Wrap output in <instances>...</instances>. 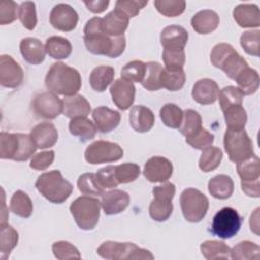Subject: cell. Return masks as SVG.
I'll return each instance as SVG.
<instances>
[{
    "mask_svg": "<svg viewBox=\"0 0 260 260\" xmlns=\"http://www.w3.org/2000/svg\"><path fill=\"white\" fill-rule=\"evenodd\" d=\"M45 84L54 93L70 96L76 94L80 89L81 76L76 69L62 62H57L48 71Z\"/></svg>",
    "mask_w": 260,
    "mask_h": 260,
    "instance_id": "6da1fadb",
    "label": "cell"
},
{
    "mask_svg": "<svg viewBox=\"0 0 260 260\" xmlns=\"http://www.w3.org/2000/svg\"><path fill=\"white\" fill-rule=\"evenodd\" d=\"M30 135L23 133H0V157L16 161L27 160L36 151Z\"/></svg>",
    "mask_w": 260,
    "mask_h": 260,
    "instance_id": "7a4b0ae2",
    "label": "cell"
},
{
    "mask_svg": "<svg viewBox=\"0 0 260 260\" xmlns=\"http://www.w3.org/2000/svg\"><path fill=\"white\" fill-rule=\"evenodd\" d=\"M38 191L52 203H63L73 191V186L65 180L60 171L54 170L39 176L36 182Z\"/></svg>",
    "mask_w": 260,
    "mask_h": 260,
    "instance_id": "3957f363",
    "label": "cell"
},
{
    "mask_svg": "<svg viewBox=\"0 0 260 260\" xmlns=\"http://www.w3.org/2000/svg\"><path fill=\"white\" fill-rule=\"evenodd\" d=\"M210 61L214 67L221 69L234 80L244 69L249 67L247 61L237 53L232 45L226 43H220L213 47Z\"/></svg>",
    "mask_w": 260,
    "mask_h": 260,
    "instance_id": "277c9868",
    "label": "cell"
},
{
    "mask_svg": "<svg viewBox=\"0 0 260 260\" xmlns=\"http://www.w3.org/2000/svg\"><path fill=\"white\" fill-rule=\"evenodd\" d=\"M101 202L96 198L80 196L70 205V212L81 230H92L99 222Z\"/></svg>",
    "mask_w": 260,
    "mask_h": 260,
    "instance_id": "5b68a950",
    "label": "cell"
},
{
    "mask_svg": "<svg viewBox=\"0 0 260 260\" xmlns=\"http://www.w3.org/2000/svg\"><path fill=\"white\" fill-rule=\"evenodd\" d=\"M96 253L104 259L110 260H134V259H149L152 260L153 255L145 249L139 248L133 243H120L114 241L104 242L96 250Z\"/></svg>",
    "mask_w": 260,
    "mask_h": 260,
    "instance_id": "8992f818",
    "label": "cell"
},
{
    "mask_svg": "<svg viewBox=\"0 0 260 260\" xmlns=\"http://www.w3.org/2000/svg\"><path fill=\"white\" fill-rule=\"evenodd\" d=\"M86 49L94 55H105L110 58H117L123 54L126 47L124 35L110 37L104 32L83 37Z\"/></svg>",
    "mask_w": 260,
    "mask_h": 260,
    "instance_id": "52a82bcc",
    "label": "cell"
},
{
    "mask_svg": "<svg viewBox=\"0 0 260 260\" xmlns=\"http://www.w3.org/2000/svg\"><path fill=\"white\" fill-rule=\"evenodd\" d=\"M223 145L229 158L236 164L248 159L254 154L253 142L245 129H228L224 133Z\"/></svg>",
    "mask_w": 260,
    "mask_h": 260,
    "instance_id": "ba28073f",
    "label": "cell"
},
{
    "mask_svg": "<svg viewBox=\"0 0 260 260\" xmlns=\"http://www.w3.org/2000/svg\"><path fill=\"white\" fill-rule=\"evenodd\" d=\"M181 209L187 221L199 222L207 213L209 201L198 189H185L180 197Z\"/></svg>",
    "mask_w": 260,
    "mask_h": 260,
    "instance_id": "9c48e42d",
    "label": "cell"
},
{
    "mask_svg": "<svg viewBox=\"0 0 260 260\" xmlns=\"http://www.w3.org/2000/svg\"><path fill=\"white\" fill-rule=\"evenodd\" d=\"M176 187L167 182L152 189L153 200L149 205V215L155 221H166L173 212L172 200L175 196Z\"/></svg>",
    "mask_w": 260,
    "mask_h": 260,
    "instance_id": "30bf717a",
    "label": "cell"
},
{
    "mask_svg": "<svg viewBox=\"0 0 260 260\" xmlns=\"http://www.w3.org/2000/svg\"><path fill=\"white\" fill-rule=\"evenodd\" d=\"M237 171L241 178L243 192L250 197L258 198L260 196L259 157L253 154L250 158L238 162Z\"/></svg>",
    "mask_w": 260,
    "mask_h": 260,
    "instance_id": "8fae6325",
    "label": "cell"
},
{
    "mask_svg": "<svg viewBox=\"0 0 260 260\" xmlns=\"http://www.w3.org/2000/svg\"><path fill=\"white\" fill-rule=\"evenodd\" d=\"M242 217L232 207H223L213 216L211 232L221 239L233 238L241 229Z\"/></svg>",
    "mask_w": 260,
    "mask_h": 260,
    "instance_id": "7c38bea8",
    "label": "cell"
},
{
    "mask_svg": "<svg viewBox=\"0 0 260 260\" xmlns=\"http://www.w3.org/2000/svg\"><path fill=\"white\" fill-rule=\"evenodd\" d=\"M122 147L114 142L98 140L91 143L84 152L85 160L91 165L112 162L123 157Z\"/></svg>",
    "mask_w": 260,
    "mask_h": 260,
    "instance_id": "4fadbf2b",
    "label": "cell"
},
{
    "mask_svg": "<svg viewBox=\"0 0 260 260\" xmlns=\"http://www.w3.org/2000/svg\"><path fill=\"white\" fill-rule=\"evenodd\" d=\"M32 110L38 117L55 119L63 112V101L52 91H44L34 98Z\"/></svg>",
    "mask_w": 260,
    "mask_h": 260,
    "instance_id": "5bb4252c",
    "label": "cell"
},
{
    "mask_svg": "<svg viewBox=\"0 0 260 260\" xmlns=\"http://www.w3.org/2000/svg\"><path fill=\"white\" fill-rule=\"evenodd\" d=\"M50 22L58 30L71 31L78 22V14L74 8L65 3L57 4L50 13Z\"/></svg>",
    "mask_w": 260,
    "mask_h": 260,
    "instance_id": "9a60e30c",
    "label": "cell"
},
{
    "mask_svg": "<svg viewBox=\"0 0 260 260\" xmlns=\"http://www.w3.org/2000/svg\"><path fill=\"white\" fill-rule=\"evenodd\" d=\"M23 80V71L20 65L9 55L0 58V83L4 87L15 88Z\"/></svg>",
    "mask_w": 260,
    "mask_h": 260,
    "instance_id": "2e32d148",
    "label": "cell"
},
{
    "mask_svg": "<svg viewBox=\"0 0 260 260\" xmlns=\"http://www.w3.org/2000/svg\"><path fill=\"white\" fill-rule=\"evenodd\" d=\"M173 174V165L171 160L164 156L150 157L143 170L144 177L151 183H164L168 181Z\"/></svg>",
    "mask_w": 260,
    "mask_h": 260,
    "instance_id": "e0dca14e",
    "label": "cell"
},
{
    "mask_svg": "<svg viewBox=\"0 0 260 260\" xmlns=\"http://www.w3.org/2000/svg\"><path fill=\"white\" fill-rule=\"evenodd\" d=\"M110 93L114 104L122 111L129 109L135 99V86L133 82L119 78L115 80L111 87Z\"/></svg>",
    "mask_w": 260,
    "mask_h": 260,
    "instance_id": "ac0fdd59",
    "label": "cell"
},
{
    "mask_svg": "<svg viewBox=\"0 0 260 260\" xmlns=\"http://www.w3.org/2000/svg\"><path fill=\"white\" fill-rule=\"evenodd\" d=\"M129 202L130 197L127 192L119 189H114L102 195L101 205L106 214L113 215L125 210Z\"/></svg>",
    "mask_w": 260,
    "mask_h": 260,
    "instance_id": "d6986e66",
    "label": "cell"
},
{
    "mask_svg": "<svg viewBox=\"0 0 260 260\" xmlns=\"http://www.w3.org/2000/svg\"><path fill=\"white\" fill-rule=\"evenodd\" d=\"M30 137L37 148L45 149L55 145L58 140V131L54 124L43 122L30 130Z\"/></svg>",
    "mask_w": 260,
    "mask_h": 260,
    "instance_id": "ffe728a7",
    "label": "cell"
},
{
    "mask_svg": "<svg viewBox=\"0 0 260 260\" xmlns=\"http://www.w3.org/2000/svg\"><path fill=\"white\" fill-rule=\"evenodd\" d=\"M219 88L217 83L209 78H203L196 81L192 89V98L201 105L213 104L218 96Z\"/></svg>",
    "mask_w": 260,
    "mask_h": 260,
    "instance_id": "44dd1931",
    "label": "cell"
},
{
    "mask_svg": "<svg viewBox=\"0 0 260 260\" xmlns=\"http://www.w3.org/2000/svg\"><path fill=\"white\" fill-rule=\"evenodd\" d=\"M188 38V31L183 26L169 25L160 32V44L165 49L184 50Z\"/></svg>",
    "mask_w": 260,
    "mask_h": 260,
    "instance_id": "7402d4cb",
    "label": "cell"
},
{
    "mask_svg": "<svg viewBox=\"0 0 260 260\" xmlns=\"http://www.w3.org/2000/svg\"><path fill=\"white\" fill-rule=\"evenodd\" d=\"M92 119L96 129L102 133H108L114 130L120 123L121 115L118 111L108 107H98L92 111Z\"/></svg>",
    "mask_w": 260,
    "mask_h": 260,
    "instance_id": "603a6c76",
    "label": "cell"
},
{
    "mask_svg": "<svg viewBox=\"0 0 260 260\" xmlns=\"http://www.w3.org/2000/svg\"><path fill=\"white\" fill-rule=\"evenodd\" d=\"M154 120L152 111L141 105L134 106L129 113L130 126L139 133L149 131L154 125Z\"/></svg>",
    "mask_w": 260,
    "mask_h": 260,
    "instance_id": "cb8c5ba5",
    "label": "cell"
},
{
    "mask_svg": "<svg viewBox=\"0 0 260 260\" xmlns=\"http://www.w3.org/2000/svg\"><path fill=\"white\" fill-rule=\"evenodd\" d=\"M219 24L218 14L210 9L198 11L191 19L193 29L200 35H207L217 28Z\"/></svg>",
    "mask_w": 260,
    "mask_h": 260,
    "instance_id": "d4e9b609",
    "label": "cell"
},
{
    "mask_svg": "<svg viewBox=\"0 0 260 260\" xmlns=\"http://www.w3.org/2000/svg\"><path fill=\"white\" fill-rule=\"evenodd\" d=\"M129 18L121 11L114 9L102 19L103 31L110 37L122 36L128 27Z\"/></svg>",
    "mask_w": 260,
    "mask_h": 260,
    "instance_id": "484cf974",
    "label": "cell"
},
{
    "mask_svg": "<svg viewBox=\"0 0 260 260\" xmlns=\"http://www.w3.org/2000/svg\"><path fill=\"white\" fill-rule=\"evenodd\" d=\"M23 59L30 64H41L45 60L46 49L42 42L36 38H24L19 44Z\"/></svg>",
    "mask_w": 260,
    "mask_h": 260,
    "instance_id": "4316f807",
    "label": "cell"
},
{
    "mask_svg": "<svg viewBox=\"0 0 260 260\" xmlns=\"http://www.w3.org/2000/svg\"><path fill=\"white\" fill-rule=\"evenodd\" d=\"M233 16L241 27H258L260 25L259 8L255 4H239L235 7Z\"/></svg>",
    "mask_w": 260,
    "mask_h": 260,
    "instance_id": "83f0119b",
    "label": "cell"
},
{
    "mask_svg": "<svg viewBox=\"0 0 260 260\" xmlns=\"http://www.w3.org/2000/svg\"><path fill=\"white\" fill-rule=\"evenodd\" d=\"M90 111V104L81 94L70 95L63 100V114L68 118L86 117Z\"/></svg>",
    "mask_w": 260,
    "mask_h": 260,
    "instance_id": "f1b7e54d",
    "label": "cell"
},
{
    "mask_svg": "<svg viewBox=\"0 0 260 260\" xmlns=\"http://www.w3.org/2000/svg\"><path fill=\"white\" fill-rule=\"evenodd\" d=\"M115 70L111 66H98L89 75V84L94 91L103 92L114 80Z\"/></svg>",
    "mask_w": 260,
    "mask_h": 260,
    "instance_id": "f546056e",
    "label": "cell"
},
{
    "mask_svg": "<svg viewBox=\"0 0 260 260\" xmlns=\"http://www.w3.org/2000/svg\"><path fill=\"white\" fill-rule=\"evenodd\" d=\"M95 125L86 117L73 118L69 122V131L73 136L79 137L80 141L85 142L94 138L96 133Z\"/></svg>",
    "mask_w": 260,
    "mask_h": 260,
    "instance_id": "4dcf8cb0",
    "label": "cell"
},
{
    "mask_svg": "<svg viewBox=\"0 0 260 260\" xmlns=\"http://www.w3.org/2000/svg\"><path fill=\"white\" fill-rule=\"evenodd\" d=\"M45 49L46 53L50 57L57 60L68 58L72 52V46L70 42L67 39L59 36L49 38L46 41Z\"/></svg>",
    "mask_w": 260,
    "mask_h": 260,
    "instance_id": "1f68e13d",
    "label": "cell"
},
{
    "mask_svg": "<svg viewBox=\"0 0 260 260\" xmlns=\"http://www.w3.org/2000/svg\"><path fill=\"white\" fill-rule=\"evenodd\" d=\"M209 193L217 199H228L234 192V182L226 175H217L208 182Z\"/></svg>",
    "mask_w": 260,
    "mask_h": 260,
    "instance_id": "d6a6232c",
    "label": "cell"
},
{
    "mask_svg": "<svg viewBox=\"0 0 260 260\" xmlns=\"http://www.w3.org/2000/svg\"><path fill=\"white\" fill-rule=\"evenodd\" d=\"M18 233L8 223L0 225V259L5 260L9 257L12 249L17 245Z\"/></svg>",
    "mask_w": 260,
    "mask_h": 260,
    "instance_id": "836d02e7",
    "label": "cell"
},
{
    "mask_svg": "<svg viewBox=\"0 0 260 260\" xmlns=\"http://www.w3.org/2000/svg\"><path fill=\"white\" fill-rule=\"evenodd\" d=\"M238 88L244 95H250L257 91L259 87V75L255 69L247 67L236 78Z\"/></svg>",
    "mask_w": 260,
    "mask_h": 260,
    "instance_id": "e575fe53",
    "label": "cell"
},
{
    "mask_svg": "<svg viewBox=\"0 0 260 260\" xmlns=\"http://www.w3.org/2000/svg\"><path fill=\"white\" fill-rule=\"evenodd\" d=\"M186 81V74L181 69H168L164 68L160 74V83L170 91L180 90Z\"/></svg>",
    "mask_w": 260,
    "mask_h": 260,
    "instance_id": "d590c367",
    "label": "cell"
},
{
    "mask_svg": "<svg viewBox=\"0 0 260 260\" xmlns=\"http://www.w3.org/2000/svg\"><path fill=\"white\" fill-rule=\"evenodd\" d=\"M200 251L205 259L214 260L218 258H231V248L223 242L205 241L200 246Z\"/></svg>",
    "mask_w": 260,
    "mask_h": 260,
    "instance_id": "8d00e7d4",
    "label": "cell"
},
{
    "mask_svg": "<svg viewBox=\"0 0 260 260\" xmlns=\"http://www.w3.org/2000/svg\"><path fill=\"white\" fill-rule=\"evenodd\" d=\"M10 209L14 214L27 218L32 213V202L26 193L17 190L10 199Z\"/></svg>",
    "mask_w": 260,
    "mask_h": 260,
    "instance_id": "74e56055",
    "label": "cell"
},
{
    "mask_svg": "<svg viewBox=\"0 0 260 260\" xmlns=\"http://www.w3.org/2000/svg\"><path fill=\"white\" fill-rule=\"evenodd\" d=\"M146 64V71L143 80L141 81V85L149 90V91H155L160 89L161 83H160V74L162 71V66L158 62H147Z\"/></svg>",
    "mask_w": 260,
    "mask_h": 260,
    "instance_id": "f35d334b",
    "label": "cell"
},
{
    "mask_svg": "<svg viewBox=\"0 0 260 260\" xmlns=\"http://www.w3.org/2000/svg\"><path fill=\"white\" fill-rule=\"evenodd\" d=\"M162 123L170 128H180L183 122L184 112L175 104H166L159 111Z\"/></svg>",
    "mask_w": 260,
    "mask_h": 260,
    "instance_id": "ab89813d",
    "label": "cell"
},
{
    "mask_svg": "<svg viewBox=\"0 0 260 260\" xmlns=\"http://www.w3.org/2000/svg\"><path fill=\"white\" fill-rule=\"evenodd\" d=\"M224 120L228 129L242 130L247 122V113L242 106L231 107L223 111Z\"/></svg>",
    "mask_w": 260,
    "mask_h": 260,
    "instance_id": "60d3db41",
    "label": "cell"
},
{
    "mask_svg": "<svg viewBox=\"0 0 260 260\" xmlns=\"http://www.w3.org/2000/svg\"><path fill=\"white\" fill-rule=\"evenodd\" d=\"M217 98L219 100V106L223 112L224 110H226L231 107L242 106L244 94L238 87L230 85V86L223 87L218 92Z\"/></svg>",
    "mask_w": 260,
    "mask_h": 260,
    "instance_id": "b9f144b4",
    "label": "cell"
},
{
    "mask_svg": "<svg viewBox=\"0 0 260 260\" xmlns=\"http://www.w3.org/2000/svg\"><path fill=\"white\" fill-rule=\"evenodd\" d=\"M222 159V152L218 147L209 146L203 149L199 159V168L201 171L208 173L215 170Z\"/></svg>",
    "mask_w": 260,
    "mask_h": 260,
    "instance_id": "7bdbcfd3",
    "label": "cell"
},
{
    "mask_svg": "<svg viewBox=\"0 0 260 260\" xmlns=\"http://www.w3.org/2000/svg\"><path fill=\"white\" fill-rule=\"evenodd\" d=\"M77 187L79 191L84 195H94L102 196L104 192V188L100 185L96 175L93 173H84L82 174L77 181Z\"/></svg>",
    "mask_w": 260,
    "mask_h": 260,
    "instance_id": "ee69618b",
    "label": "cell"
},
{
    "mask_svg": "<svg viewBox=\"0 0 260 260\" xmlns=\"http://www.w3.org/2000/svg\"><path fill=\"white\" fill-rule=\"evenodd\" d=\"M182 123L183 125H181L179 130L186 138L192 136L203 128L201 116L196 111L191 109L184 112V121Z\"/></svg>",
    "mask_w": 260,
    "mask_h": 260,
    "instance_id": "f6af8a7d",
    "label": "cell"
},
{
    "mask_svg": "<svg viewBox=\"0 0 260 260\" xmlns=\"http://www.w3.org/2000/svg\"><path fill=\"white\" fill-rule=\"evenodd\" d=\"M146 71V64L140 60L128 62L121 70V77L130 82H140L143 80Z\"/></svg>",
    "mask_w": 260,
    "mask_h": 260,
    "instance_id": "bcb514c9",
    "label": "cell"
},
{
    "mask_svg": "<svg viewBox=\"0 0 260 260\" xmlns=\"http://www.w3.org/2000/svg\"><path fill=\"white\" fill-rule=\"evenodd\" d=\"M260 248L257 244L250 241H243L231 249V258L233 259H258Z\"/></svg>",
    "mask_w": 260,
    "mask_h": 260,
    "instance_id": "7dc6e473",
    "label": "cell"
},
{
    "mask_svg": "<svg viewBox=\"0 0 260 260\" xmlns=\"http://www.w3.org/2000/svg\"><path fill=\"white\" fill-rule=\"evenodd\" d=\"M153 4L156 10L167 17H176L186 8V2L183 0H155Z\"/></svg>",
    "mask_w": 260,
    "mask_h": 260,
    "instance_id": "c3c4849f",
    "label": "cell"
},
{
    "mask_svg": "<svg viewBox=\"0 0 260 260\" xmlns=\"http://www.w3.org/2000/svg\"><path fill=\"white\" fill-rule=\"evenodd\" d=\"M140 174V168L133 162L115 166V175L119 184H127L135 181Z\"/></svg>",
    "mask_w": 260,
    "mask_h": 260,
    "instance_id": "681fc988",
    "label": "cell"
},
{
    "mask_svg": "<svg viewBox=\"0 0 260 260\" xmlns=\"http://www.w3.org/2000/svg\"><path fill=\"white\" fill-rule=\"evenodd\" d=\"M18 17L26 29L32 30L37 24V12L35 3L31 1L22 2L18 8Z\"/></svg>",
    "mask_w": 260,
    "mask_h": 260,
    "instance_id": "f907efd6",
    "label": "cell"
},
{
    "mask_svg": "<svg viewBox=\"0 0 260 260\" xmlns=\"http://www.w3.org/2000/svg\"><path fill=\"white\" fill-rule=\"evenodd\" d=\"M259 41H260V31L259 29L245 31L240 39V43L244 51L252 56H259Z\"/></svg>",
    "mask_w": 260,
    "mask_h": 260,
    "instance_id": "816d5d0a",
    "label": "cell"
},
{
    "mask_svg": "<svg viewBox=\"0 0 260 260\" xmlns=\"http://www.w3.org/2000/svg\"><path fill=\"white\" fill-rule=\"evenodd\" d=\"M214 141V135L206 129L202 128L192 136L186 138V142L195 149L203 150L212 145Z\"/></svg>",
    "mask_w": 260,
    "mask_h": 260,
    "instance_id": "f5cc1de1",
    "label": "cell"
},
{
    "mask_svg": "<svg viewBox=\"0 0 260 260\" xmlns=\"http://www.w3.org/2000/svg\"><path fill=\"white\" fill-rule=\"evenodd\" d=\"M52 250H53L54 256L60 260L70 259V258L79 259L81 257L77 248L66 241L55 242L52 246Z\"/></svg>",
    "mask_w": 260,
    "mask_h": 260,
    "instance_id": "db71d44e",
    "label": "cell"
},
{
    "mask_svg": "<svg viewBox=\"0 0 260 260\" xmlns=\"http://www.w3.org/2000/svg\"><path fill=\"white\" fill-rule=\"evenodd\" d=\"M162 60L168 69H181L185 64L184 50L165 49L162 52Z\"/></svg>",
    "mask_w": 260,
    "mask_h": 260,
    "instance_id": "11a10c76",
    "label": "cell"
},
{
    "mask_svg": "<svg viewBox=\"0 0 260 260\" xmlns=\"http://www.w3.org/2000/svg\"><path fill=\"white\" fill-rule=\"evenodd\" d=\"M147 1L140 0H118L115 5V9L121 11L128 18L136 16L140 9L147 5Z\"/></svg>",
    "mask_w": 260,
    "mask_h": 260,
    "instance_id": "9f6ffc18",
    "label": "cell"
},
{
    "mask_svg": "<svg viewBox=\"0 0 260 260\" xmlns=\"http://www.w3.org/2000/svg\"><path fill=\"white\" fill-rule=\"evenodd\" d=\"M96 179L104 189L115 188L119 185L115 175V166H108L98 171Z\"/></svg>",
    "mask_w": 260,
    "mask_h": 260,
    "instance_id": "6f0895ef",
    "label": "cell"
},
{
    "mask_svg": "<svg viewBox=\"0 0 260 260\" xmlns=\"http://www.w3.org/2000/svg\"><path fill=\"white\" fill-rule=\"evenodd\" d=\"M17 18V4L14 1H2L0 3V24L5 25Z\"/></svg>",
    "mask_w": 260,
    "mask_h": 260,
    "instance_id": "680465c9",
    "label": "cell"
},
{
    "mask_svg": "<svg viewBox=\"0 0 260 260\" xmlns=\"http://www.w3.org/2000/svg\"><path fill=\"white\" fill-rule=\"evenodd\" d=\"M54 158H55V152L53 150L39 152L31 157L29 167L37 171H43L52 165Z\"/></svg>",
    "mask_w": 260,
    "mask_h": 260,
    "instance_id": "91938a15",
    "label": "cell"
},
{
    "mask_svg": "<svg viewBox=\"0 0 260 260\" xmlns=\"http://www.w3.org/2000/svg\"><path fill=\"white\" fill-rule=\"evenodd\" d=\"M109 0H95V1H84L87 9L93 13H101L109 6Z\"/></svg>",
    "mask_w": 260,
    "mask_h": 260,
    "instance_id": "94428289",
    "label": "cell"
}]
</instances>
